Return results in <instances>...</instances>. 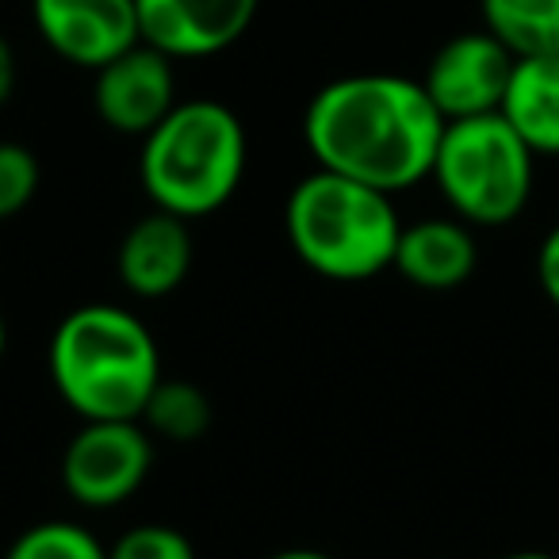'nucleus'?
<instances>
[{
  "instance_id": "f257e3e1",
  "label": "nucleus",
  "mask_w": 559,
  "mask_h": 559,
  "mask_svg": "<svg viewBox=\"0 0 559 559\" xmlns=\"http://www.w3.org/2000/svg\"><path fill=\"white\" fill-rule=\"evenodd\" d=\"M444 116L421 81L349 73L311 96L304 142L314 165L395 195L433 173Z\"/></svg>"
},
{
  "instance_id": "f03ea898",
  "label": "nucleus",
  "mask_w": 559,
  "mask_h": 559,
  "mask_svg": "<svg viewBox=\"0 0 559 559\" xmlns=\"http://www.w3.org/2000/svg\"><path fill=\"white\" fill-rule=\"evenodd\" d=\"M50 383L81 421H139L162 380L150 326L116 304H88L58 322L47 353Z\"/></svg>"
},
{
  "instance_id": "7ed1b4c3",
  "label": "nucleus",
  "mask_w": 559,
  "mask_h": 559,
  "mask_svg": "<svg viewBox=\"0 0 559 559\" xmlns=\"http://www.w3.org/2000/svg\"><path fill=\"white\" fill-rule=\"evenodd\" d=\"M246 162V127L226 104L177 100V108L142 139L139 180L157 211L192 223L234 200Z\"/></svg>"
},
{
  "instance_id": "20e7f679",
  "label": "nucleus",
  "mask_w": 559,
  "mask_h": 559,
  "mask_svg": "<svg viewBox=\"0 0 559 559\" xmlns=\"http://www.w3.org/2000/svg\"><path fill=\"white\" fill-rule=\"evenodd\" d=\"M284 230L292 253L311 272L337 284H360L391 269L403 218L380 188L314 169L292 188Z\"/></svg>"
},
{
  "instance_id": "39448f33",
  "label": "nucleus",
  "mask_w": 559,
  "mask_h": 559,
  "mask_svg": "<svg viewBox=\"0 0 559 559\" xmlns=\"http://www.w3.org/2000/svg\"><path fill=\"white\" fill-rule=\"evenodd\" d=\"M429 177L467 226H506L533 200L536 154L498 111L449 119Z\"/></svg>"
},
{
  "instance_id": "423d86ee",
  "label": "nucleus",
  "mask_w": 559,
  "mask_h": 559,
  "mask_svg": "<svg viewBox=\"0 0 559 559\" xmlns=\"http://www.w3.org/2000/svg\"><path fill=\"white\" fill-rule=\"evenodd\" d=\"M154 464V437L142 421H85L62 452V487L78 506L111 510L146 483Z\"/></svg>"
},
{
  "instance_id": "0eeeda50",
  "label": "nucleus",
  "mask_w": 559,
  "mask_h": 559,
  "mask_svg": "<svg viewBox=\"0 0 559 559\" xmlns=\"http://www.w3.org/2000/svg\"><path fill=\"white\" fill-rule=\"evenodd\" d=\"M513 62L518 58L490 32H464L429 58L421 88L444 116V123L449 119L490 116V111L502 108Z\"/></svg>"
},
{
  "instance_id": "6e6552de",
  "label": "nucleus",
  "mask_w": 559,
  "mask_h": 559,
  "mask_svg": "<svg viewBox=\"0 0 559 559\" xmlns=\"http://www.w3.org/2000/svg\"><path fill=\"white\" fill-rule=\"evenodd\" d=\"M43 43L81 70H100L142 43L134 0H32Z\"/></svg>"
},
{
  "instance_id": "1a4fd4ad",
  "label": "nucleus",
  "mask_w": 559,
  "mask_h": 559,
  "mask_svg": "<svg viewBox=\"0 0 559 559\" xmlns=\"http://www.w3.org/2000/svg\"><path fill=\"white\" fill-rule=\"evenodd\" d=\"M93 104L104 127L146 139L177 108L173 58L154 50L150 43H134L131 50H123L119 58L96 70Z\"/></svg>"
},
{
  "instance_id": "9d476101",
  "label": "nucleus",
  "mask_w": 559,
  "mask_h": 559,
  "mask_svg": "<svg viewBox=\"0 0 559 559\" xmlns=\"http://www.w3.org/2000/svg\"><path fill=\"white\" fill-rule=\"evenodd\" d=\"M261 0H134L139 35L177 58H211L230 50L253 27Z\"/></svg>"
},
{
  "instance_id": "9b49d317",
  "label": "nucleus",
  "mask_w": 559,
  "mask_h": 559,
  "mask_svg": "<svg viewBox=\"0 0 559 559\" xmlns=\"http://www.w3.org/2000/svg\"><path fill=\"white\" fill-rule=\"evenodd\" d=\"M195 241L188 218L169 211H150L123 234L116 253V272L131 296L165 299L180 288L192 272Z\"/></svg>"
},
{
  "instance_id": "f8f14e48",
  "label": "nucleus",
  "mask_w": 559,
  "mask_h": 559,
  "mask_svg": "<svg viewBox=\"0 0 559 559\" xmlns=\"http://www.w3.org/2000/svg\"><path fill=\"white\" fill-rule=\"evenodd\" d=\"M479 246L464 218H418L403 223L391 269L421 292H456L472 280Z\"/></svg>"
},
{
  "instance_id": "ddd939ff",
  "label": "nucleus",
  "mask_w": 559,
  "mask_h": 559,
  "mask_svg": "<svg viewBox=\"0 0 559 559\" xmlns=\"http://www.w3.org/2000/svg\"><path fill=\"white\" fill-rule=\"evenodd\" d=\"M498 116L536 157H559V55L518 58Z\"/></svg>"
},
{
  "instance_id": "4468645a",
  "label": "nucleus",
  "mask_w": 559,
  "mask_h": 559,
  "mask_svg": "<svg viewBox=\"0 0 559 559\" xmlns=\"http://www.w3.org/2000/svg\"><path fill=\"white\" fill-rule=\"evenodd\" d=\"M479 12L513 58L559 55V0H479Z\"/></svg>"
},
{
  "instance_id": "2eb2a0df",
  "label": "nucleus",
  "mask_w": 559,
  "mask_h": 559,
  "mask_svg": "<svg viewBox=\"0 0 559 559\" xmlns=\"http://www.w3.org/2000/svg\"><path fill=\"white\" fill-rule=\"evenodd\" d=\"M139 421L150 437L169 444H195L211 429V399L192 380H157Z\"/></svg>"
},
{
  "instance_id": "dca6fc26",
  "label": "nucleus",
  "mask_w": 559,
  "mask_h": 559,
  "mask_svg": "<svg viewBox=\"0 0 559 559\" xmlns=\"http://www.w3.org/2000/svg\"><path fill=\"white\" fill-rule=\"evenodd\" d=\"M4 559H108V548L78 521H39L12 540Z\"/></svg>"
},
{
  "instance_id": "f3484780",
  "label": "nucleus",
  "mask_w": 559,
  "mask_h": 559,
  "mask_svg": "<svg viewBox=\"0 0 559 559\" xmlns=\"http://www.w3.org/2000/svg\"><path fill=\"white\" fill-rule=\"evenodd\" d=\"M39 157L24 142H0V223L27 207L39 195Z\"/></svg>"
},
{
  "instance_id": "a211bd4d",
  "label": "nucleus",
  "mask_w": 559,
  "mask_h": 559,
  "mask_svg": "<svg viewBox=\"0 0 559 559\" xmlns=\"http://www.w3.org/2000/svg\"><path fill=\"white\" fill-rule=\"evenodd\" d=\"M108 559H195V548L173 525H134L108 548Z\"/></svg>"
},
{
  "instance_id": "6ab92c4d",
  "label": "nucleus",
  "mask_w": 559,
  "mask_h": 559,
  "mask_svg": "<svg viewBox=\"0 0 559 559\" xmlns=\"http://www.w3.org/2000/svg\"><path fill=\"white\" fill-rule=\"evenodd\" d=\"M536 284H540L544 299L559 311V226H551L536 249Z\"/></svg>"
},
{
  "instance_id": "aec40b11",
  "label": "nucleus",
  "mask_w": 559,
  "mask_h": 559,
  "mask_svg": "<svg viewBox=\"0 0 559 559\" xmlns=\"http://www.w3.org/2000/svg\"><path fill=\"white\" fill-rule=\"evenodd\" d=\"M16 93V50L0 35V104H9Z\"/></svg>"
},
{
  "instance_id": "412c9836",
  "label": "nucleus",
  "mask_w": 559,
  "mask_h": 559,
  "mask_svg": "<svg viewBox=\"0 0 559 559\" xmlns=\"http://www.w3.org/2000/svg\"><path fill=\"white\" fill-rule=\"evenodd\" d=\"M269 559H337V556L319 551V548H284V551H276V556H269Z\"/></svg>"
},
{
  "instance_id": "4be33fe9",
  "label": "nucleus",
  "mask_w": 559,
  "mask_h": 559,
  "mask_svg": "<svg viewBox=\"0 0 559 559\" xmlns=\"http://www.w3.org/2000/svg\"><path fill=\"white\" fill-rule=\"evenodd\" d=\"M498 559H559L551 551H510V556H498Z\"/></svg>"
},
{
  "instance_id": "5701e85b",
  "label": "nucleus",
  "mask_w": 559,
  "mask_h": 559,
  "mask_svg": "<svg viewBox=\"0 0 559 559\" xmlns=\"http://www.w3.org/2000/svg\"><path fill=\"white\" fill-rule=\"evenodd\" d=\"M4 349H9V322H4V311H0V360H4Z\"/></svg>"
}]
</instances>
